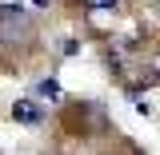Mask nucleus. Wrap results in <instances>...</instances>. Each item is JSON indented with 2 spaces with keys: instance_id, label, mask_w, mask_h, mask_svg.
Here are the masks:
<instances>
[{
  "instance_id": "f257e3e1",
  "label": "nucleus",
  "mask_w": 160,
  "mask_h": 155,
  "mask_svg": "<svg viewBox=\"0 0 160 155\" xmlns=\"http://www.w3.org/2000/svg\"><path fill=\"white\" fill-rule=\"evenodd\" d=\"M0 40L4 44H28L32 40V20L16 4H0Z\"/></svg>"
},
{
  "instance_id": "f03ea898",
  "label": "nucleus",
  "mask_w": 160,
  "mask_h": 155,
  "mask_svg": "<svg viewBox=\"0 0 160 155\" xmlns=\"http://www.w3.org/2000/svg\"><path fill=\"white\" fill-rule=\"evenodd\" d=\"M12 119H16V123H24V127H36L40 119H44V112H40L32 99H16V103H12Z\"/></svg>"
},
{
  "instance_id": "7ed1b4c3",
  "label": "nucleus",
  "mask_w": 160,
  "mask_h": 155,
  "mask_svg": "<svg viewBox=\"0 0 160 155\" xmlns=\"http://www.w3.org/2000/svg\"><path fill=\"white\" fill-rule=\"evenodd\" d=\"M36 96H40V99H52V103H56V99H60V84H56V80H44V84L36 88Z\"/></svg>"
},
{
  "instance_id": "20e7f679",
  "label": "nucleus",
  "mask_w": 160,
  "mask_h": 155,
  "mask_svg": "<svg viewBox=\"0 0 160 155\" xmlns=\"http://www.w3.org/2000/svg\"><path fill=\"white\" fill-rule=\"evenodd\" d=\"M88 8H116V0H84Z\"/></svg>"
},
{
  "instance_id": "39448f33",
  "label": "nucleus",
  "mask_w": 160,
  "mask_h": 155,
  "mask_svg": "<svg viewBox=\"0 0 160 155\" xmlns=\"http://www.w3.org/2000/svg\"><path fill=\"white\" fill-rule=\"evenodd\" d=\"M152 76H160V52L152 56Z\"/></svg>"
},
{
  "instance_id": "423d86ee",
  "label": "nucleus",
  "mask_w": 160,
  "mask_h": 155,
  "mask_svg": "<svg viewBox=\"0 0 160 155\" xmlns=\"http://www.w3.org/2000/svg\"><path fill=\"white\" fill-rule=\"evenodd\" d=\"M36 4H48V0H36Z\"/></svg>"
}]
</instances>
